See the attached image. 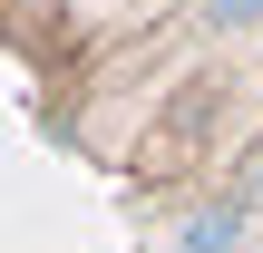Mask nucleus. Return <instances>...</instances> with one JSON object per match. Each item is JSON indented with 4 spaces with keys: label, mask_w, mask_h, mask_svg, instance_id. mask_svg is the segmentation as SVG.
I'll use <instances>...</instances> for the list:
<instances>
[{
    "label": "nucleus",
    "mask_w": 263,
    "mask_h": 253,
    "mask_svg": "<svg viewBox=\"0 0 263 253\" xmlns=\"http://www.w3.org/2000/svg\"><path fill=\"white\" fill-rule=\"evenodd\" d=\"M215 20L224 29H263V0H215Z\"/></svg>",
    "instance_id": "obj_2"
},
{
    "label": "nucleus",
    "mask_w": 263,
    "mask_h": 253,
    "mask_svg": "<svg viewBox=\"0 0 263 253\" xmlns=\"http://www.w3.org/2000/svg\"><path fill=\"white\" fill-rule=\"evenodd\" d=\"M244 205H263V146H254V166H244Z\"/></svg>",
    "instance_id": "obj_3"
},
{
    "label": "nucleus",
    "mask_w": 263,
    "mask_h": 253,
    "mask_svg": "<svg viewBox=\"0 0 263 253\" xmlns=\"http://www.w3.org/2000/svg\"><path fill=\"white\" fill-rule=\"evenodd\" d=\"M244 244V224L224 215V205H205V215H185V234H176V253H234Z\"/></svg>",
    "instance_id": "obj_1"
}]
</instances>
